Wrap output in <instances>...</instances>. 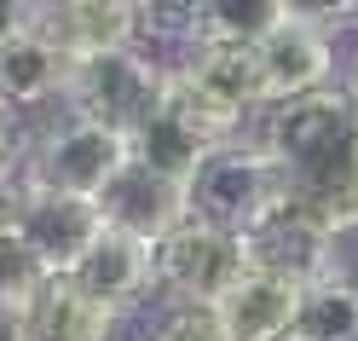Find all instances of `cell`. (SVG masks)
<instances>
[{"mask_svg": "<svg viewBox=\"0 0 358 341\" xmlns=\"http://www.w3.org/2000/svg\"><path fill=\"white\" fill-rule=\"evenodd\" d=\"M329 24H335L329 6H289L283 29H272V35L255 47L272 110L335 87V81H329V76H335V35H329Z\"/></svg>", "mask_w": 358, "mask_h": 341, "instance_id": "ba28073f", "label": "cell"}, {"mask_svg": "<svg viewBox=\"0 0 358 341\" xmlns=\"http://www.w3.org/2000/svg\"><path fill=\"white\" fill-rule=\"evenodd\" d=\"M289 191H283V174L278 162L266 156L260 139H237V145H220L191 179V214L208 220V225H226V232H249V225L278 209Z\"/></svg>", "mask_w": 358, "mask_h": 341, "instance_id": "5b68a950", "label": "cell"}, {"mask_svg": "<svg viewBox=\"0 0 358 341\" xmlns=\"http://www.w3.org/2000/svg\"><path fill=\"white\" fill-rule=\"evenodd\" d=\"M6 324L24 341H110L116 312L99 307L93 295H81L70 278H47L35 295L6 307Z\"/></svg>", "mask_w": 358, "mask_h": 341, "instance_id": "7c38bea8", "label": "cell"}, {"mask_svg": "<svg viewBox=\"0 0 358 341\" xmlns=\"http://www.w3.org/2000/svg\"><path fill=\"white\" fill-rule=\"evenodd\" d=\"M99 214H104L110 232L139 237L145 249H156V243H168L179 225L191 220V186H179V179L156 174V168H145L139 156H133V162L104 186Z\"/></svg>", "mask_w": 358, "mask_h": 341, "instance_id": "30bf717a", "label": "cell"}, {"mask_svg": "<svg viewBox=\"0 0 358 341\" xmlns=\"http://www.w3.org/2000/svg\"><path fill=\"white\" fill-rule=\"evenodd\" d=\"M255 139L283 174V191L306 202L341 237L358 232V99L324 87L312 99L266 110Z\"/></svg>", "mask_w": 358, "mask_h": 341, "instance_id": "6da1fadb", "label": "cell"}, {"mask_svg": "<svg viewBox=\"0 0 358 341\" xmlns=\"http://www.w3.org/2000/svg\"><path fill=\"white\" fill-rule=\"evenodd\" d=\"M301 289L283 278H266V272H249L226 301H220V324H226L231 341H289V324H295Z\"/></svg>", "mask_w": 358, "mask_h": 341, "instance_id": "5bb4252c", "label": "cell"}, {"mask_svg": "<svg viewBox=\"0 0 358 341\" xmlns=\"http://www.w3.org/2000/svg\"><path fill=\"white\" fill-rule=\"evenodd\" d=\"M17 243L41 260L47 278H70L81 266V255L99 243L104 232V214L99 202H81V197H58V191H35V186H12L6 191V225Z\"/></svg>", "mask_w": 358, "mask_h": 341, "instance_id": "52a82bcc", "label": "cell"}, {"mask_svg": "<svg viewBox=\"0 0 358 341\" xmlns=\"http://www.w3.org/2000/svg\"><path fill=\"white\" fill-rule=\"evenodd\" d=\"M289 6L278 0H220V6L185 12V41H214V47H260L272 29H283Z\"/></svg>", "mask_w": 358, "mask_h": 341, "instance_id": "2e32d148", "label": "cell"}, {"mask_svg": "<svg viewBox=\"0 0 358 341\" xmlns=\"http://www.w3.org/2000/svg\"><path fill=\"white\" fill-rule=\"evenodd\" d=\"M352 99H358V81H352Z\"/></svg>", "mask_w": 358, "mask_h": 341, "instance_id": "d6986e66", "label": "cell"}, {"mask_svg": "<svg viewBox=\"0 0 358 341\" xmlns=\"http://www.w3.org/2000/svg\"><path fill=\"white\" fill-rule=\"evenodd\" d=\"M243 255H249V272H266V278L306 289V284H324L341 272V232L324 225L306 202L283 197L278 209H266L243 232Z\"/></svg>", "mask_w": 358, "mask_h": 341, "instance_id": "8992f818", "label": "cell"}, {"mask_svg": "<svg viewBox=\"0 0 358 341\" xmlns=\"http://www.w3.org/2000/svg\"><path fill=\"white\" fill-rule=\"evenodd\" d=\"M162 99H168V64L139 53V47L93 58V64H76L70 87H64V110L70 116L99 122L110 133H122V139H133L162 110Z\"/></svg>", "mask_w": 358, "mask_h": 341, "instance_id": "7a4b0ae2", "label": "cell"}, {"mask_svg": "<svg viewBox=\"0 0 358 341\" xmlns=\"http://www.w3.org/2000/svg\"><path fill=\"white\" fill-rule=\"evenodd\" d=\"M70 284L122 318L127 307H139L150 289H162V284H156V249H145L139 237H122V232H110V225H104L99 243L87 249L81 266L70 272Z\"/></svg>", "mask_w": 358, "mask_h": 341, "instance_id": "8fae6325", "label": "cell"}, {"mask_svg": "<svg viewBox=\"0 0 358 341\" xmlns=\"http://www.w3.org/2000/svg\"><path fill=\"white\" fill-rule=\"evenodd\" d=\"M0 87H6V104L12 110H35V104H47V99L64 104L70 58H64L52 41H41L24 18H12L6 41H0Z\"/></svg>", "mask_w": 358, "mask_h": 341, "instance_id": "4fadbf2b", "label": "cell"}, {"mask_svg": "<svg viewBox=\"0 0 358 341\" xmlns=\"http://www.w3.org/2000/svg\"><path fill=\"white\" fill-rule=\"evenodd\" d=\"M150 341H231V335L220 324V312L208 307H168L162 324L150 330Z\"/></svg>", "mask_w": 358, "mask_h": 341, "instance_id": "ac0fdd59", "label": "cell"}, {"mask_svg": "<svg viewBox=\"0 0 358 341\" xmlns=\"http://www.w3.org/2000/svg\"><path fill=\"white\" fill-rule=\"evenodd\" d=\"M249 278V255L243 237L208 220H185L168 243H156V284L173 307H220L226 295Z\"/></svg>", "mask_w": 358, "mask_h": 341, "instance_id": "277c9868", "label": "cell"}, {"mask_svg": "<svg viewBox=\"0 0 358 341\" xmlns=\"http://www.w3.org/2000/svg\"><path fill=\"white\" fill-rule=\"evenodd\" d=\"M220 145L208 139L203 127H196L185 110H179L173 99H162V110L133 133V156H139L145 168H156V174H168V179H179V186H191L196 179V168L208 162Z\"/></svg>", "mask_w": 358, "mask_h": 341, "instance_id": "9a60e30c", "label": "cell"}, {"mask_svg": "<svg viewBox=\"0 0 358 341\" xmlns=\"http://www.w3.org/2000/svg\"><path fill=\"white\" fill-rule=\"evenodd\" d=\"M289 341H358V278L335 272L324 284H306Z\"/></svg>", "mask_w": 358, "mask_h": 341, "instance_id": "e0dca14e", "label": "cell"}, {"mask_svg": "<svg viewBox=\"0 0 358 341\" xmlns=\"http://www.w3.org/2000/svg\"><path fill=\"white\" fill-rule=\"evenodd\" d=\"M12 18H24L41 41H52V47L70 58V70H76V64H93V58H110V53L139 47V35H145V24H150V18H145L139 6H127V0L24 6V12H12Z\"/></svg>", "mask_w": 358, "mask_h": 341, "instance_id": "9c48e42d", "label": "cell"}, {"mask_svg": "<svg viewBox=\"0 0 358 341\" xmlns=\"http://www.w3.org/2000/svg\"><path fill=\"white\" fill-rule=\"evenodd\" d=\"M127 162H133V139H122V133H110V127H99V122L64 116L58 127L41 133V145L29 151L24 179H17V186L99 202L104 186H110V179H116Z\"/></svg>", "mask_w": 358, "mask_h": 341, "instance_id": "3957f363", "label": "cell"}]
</instances>
